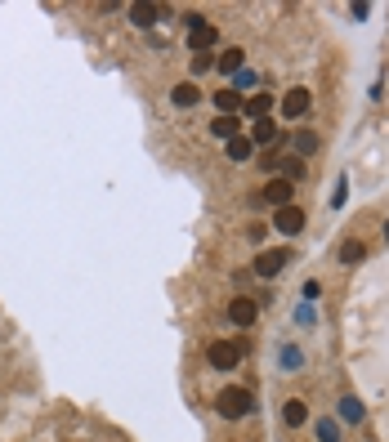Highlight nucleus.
<instances>
[{"label": "nucleus", "mask_w": 389, "mask_h": 442, "mask_svg": "<svg viewBox=\"0 0 389 442\" xmlns=\"http://www.w3.org/2000/svg\"><path fill=\"white\" fill-rule=\"evenodd\" d=\"M211 67H215L211 54H197V58H193V72H211Z\"/></svg>", "instance_id": "nucleus-24"}, {"label": "nucleus", "mask_w": 389, "mask_h": 442, "mask_svg": "<svg viewBox=\"0 0 389 442\" xmlns=\"http://www.w3.org/2000/svg\"><path fill=\"white\" fill-rule=\"evenodd\" d=\"M291 148H295V157H300V161H304V157H313V152H318V134H313V130H300L295 139H291Z\"/></svg>", "instance_id": "nucleus-18"}, {"label": "nucleus", "mask_w": 389, "mask_h": 442, "mask_svg": "<svg viewBox=\"0 0 389 442\" xmlns=\"http://www.w3.org/2000/svg\"><path fill=\"white\" fill-rule=\"evenodd\" d=\"M363 255H367V246L358 242V237H349V242L340 246V264H363Z\"/></svg>", "instance_id": "nucleus-22"}, {"label": "nucleus", "mask_w": 389, "mask_h": 442, "mask_svg": "<svg viewBox=\"0 0 389 442\" xmlns=\"http://www.w3.org/2000/svg\"><path fill=\"white\" fill-rule=\"evenodd\" d=\"M197 98H201V90H197L193 81H179L175 90H171V103H175V108H193Z\"/></svg>", "instance_id": "nucleus-15"}, {"label": "nucleus", "mask_w": 389, "mask_h": 442, "mask_svg": "<svg viewBox=\"0 0 389 442\" xmlns=\"http://www.w3.org/2000/svg\"><path fill=\"white\" fill-rule=\"evenodd\" d=\"M233 90H238V94H242V103H246V98H251V90H260V76L251 72V67H242V72L233 76Z\"/></svg>", "instance_id": "nucleus-17"}, {"label": "nucleus", "mask_w": 389, "mask_h": 442, "mask_svg": "<svg viewBox=\"0 0 389 442\" xmlns=\"http://www.w3.org/2000/svg\"><path fill=\"white\" fill-rule=\"evenodd\" d=\"M304 420H309V406H304L300 398H286L282 402V424H286V429H300Z\"/></svg>", "instance_id": "nucleus-12"}, {"label": "nucleus", "mask_w": 389, "mask_h": 442, "mask_svg": "<svg viewBox=\"0 0 389 442\" xmlns=\"http://www.w3.org/2000/svg\"><path fill=\"white\" fill-rule=\"evenodd\" d=\"M206 358H211L215 371H238L242 358H246V344L242 339H215V344L206 349Z\"/></svg>", "instance_id": "nucleus-2"}, {"label": "nucleus", "mask_w": 389, "mask_h": 442, "mask_svg": "<svg viewBox=\"0 0 389 442\" xmlns=\"http://www.w3.org/2000/svg\"><path fill=\"white\" fill-rule=\"evenodd\" d=\"M273 228H278V232H286V237L304 232V210H300V206H282V210L273 215Z\"/></svg>", "instance_id": "nucleus-9"}, {"label": "nucleus", "mask_w": 389, "mask_h": 442, "mask_svg": "<svg viewBox=\"0 0 389 442\" xmlns=\"http://www.w3.org/2000/svg\"><path fill=\"white\" fill-rule=\"evenodd\" d=\"M286 259H291V250H286V246H278V250H260V255H256V264H251V268H256L260 277H278L282 268H286Z\"/></svg>", "instance_id": "nucleus-3"}, {"label": "nucleus", "mask_w": 389, "mask_h": 442, "mask_svg": "<svg viewBox=\"0 0 389 442\" xmlns=\"http://www.w3.org/2000/svg\"><path fill=\"white\" fill-rule=\"evenodd\" d=\"M385 242H389V219H385Z\"/></svg>", "instance_id": "nucleus-26"}, {"label": "nucleus", "mask_w": 389, "mask_h": 442, "mask_svg": "<svg viewBox=\"0 0 389 442\" xmlns=\"http://www.w3.org/2000/svg\"><path fill=\"white\" fill-rule=\"evenodd\" d=\"M278 139H282V130H278L273 116H260V121H251V143H256V148H268V143H278Z\"/></svg>", "instance_id": "nucleus-8"}, {"label": "nucleus", "mask_w": 389, "mask_h": 442, "mask_svg": "<svg viewBox=\"0 0 389 442\" xmlns=\"http://www.w3.org/2000/svg\"><path fill=\"white\" fill-rule=\"evenodd\" d=\"M309 103H313V94H309V90H286V94L278 98V112L286 116V121H295V116L309 112Z\"/></svg>", "instance_id": "nucleus-5"}, {"label": "nucleus", "mask_w": 389, "mask_h": 442, "mask_svg": "<svg viewBox=\"0 0 389 442\" xmlns=\"http://www.w3.org/2000/svg\"><path fill=\"white\" fill-rule=\"evenodd\" d=\"M215 108H219V116H238L242 94L238 90H215Z\"/></svg>", "instance_id": "nucleus-16"}, {"label": "nucleus", "mask_w": 389, "mask_h": 442, "mask_svg": "<svg viewBox=\"0 0 389 442\" xmlns=\"http://www.w3.org/2000/svg\"><path fill=\"white\" fill-rule=\"evenodd\" d=\"M157 5H130V23L134 27H152V23H157Z\"/></svg>", "instance_id": "nucleus-20"}, {"label": "nucleus", "mask_w": 389, "mask_h": 442, "mask_svg": "<svg viewBox=\"0 0 389 442\" xmlns=\"http://www.w3.org/2000/svg\"><path fill=\"white\" fill-rule=\"evenodd\" d=\"M215 45H219V27L215 23H201V27L188 31V49H193V54H206V49H215Z\"/></svg>", "instance_id": "nucleus-7"}, {"label": "nucleus", "mask_w": 389, "mask_h": 442, "mask_svg": "<svg viewBox=\"0 0 389 442\" xmlns=\"http://www.w3.org/2000/svg\"><path fill=\"white\" fill-rule=\"evenodd\" d=\"M256 317H260V304L256 299L238 295V299L228 304V322H233V327H256Z\"/></svg>", "instance_id": "nucleus-6"}, {"label": "nucleus", "mask_w": 389, "mask_h": 442, "mask_svg": "<svg viewBox=\"0 0 389 442\" xmlns=\"http://www.w3.org/2000/svg\"><path fill=\"white\" fill-rule=\"evenodd\" d=\"M211 134H215V139H238V134H242V116H215V121H211Z\"/></svg>", "instance_id": "nucleus-13"}, {"label": "nucleus", "mask_w": 389, "mask_h": 442, "mask_svg": "<svg viewBox=\"0 0 389 442\" xmlns=\"http://www.w3.org/2000/svg\"><path fill=\"white\" fill-rule=\"evenodd\" d=\"M224 148H228V161H251L260 152L256 143H251V134H238V139H228Z\"/></svg>", "instance_id": "nucleus-14"}, {"label": "nucleus", "mask_w": 389, "mask_h": 442, "mask_svg": "<svg viewBox=\"0 0 389 442\" xmlns=\"http://www.w3.org/2000/svg\"><path fill=\"white\" fill-rule=\"evenodd\" d=\"M278 165H282V179H291V183L304 179V161H300V157H282Z\"/></svg>", "instance_id": "nucleus-23"}, {"label": "nucleus", "mask_w": 389, "mask_h": 442, "mask_svg": "<svg viewBox=\"0 0 389 442\" xmlns=\"http://www.w3.org/2000/svg\"><path fill=\"white\" fill-rule=\"evenodd\" d=\"M313 438H318V442H340V424H335V420H327V416H323V420L313 424Z\"/></svg>", "instance_id": "nucleus-21"}, {"label": "nucleus", "mask_w": 389, "mask_h": 442, "mask_svg": "<svg viewBox=\"0 0 389 442\" xmlns=\"http://www.w3.org/2000/svg\"><path fill=\"white\" fill-rule=\"evenodd\" d=\"M273 108H278V98H273V94H264V90H256V94H251L246 103H242V112L251 116V121H260V116H268Z\"/></svg>", "instance_id": "nucleus-10"}, {"label": "nucleus", "mask_w": 389, "mask_h": 442, "mask_svg": "<svg viewBox=\"0 0 389 442\" xmlns=\"http://www.w3.org/2000/svg\"><path fill=\"white\" fill-rule=\"evenodd\" d=\"M363 416H367V406L358 398H340V420L345 424H363Z\"/></svg>", "instance_id": "nucleus-19"}, {"label": "nucleus", "mask_w": 389, "mask_h": 442, "mask_svg": "<svg viewBox=\"0 0 389 442\" xmlns=\"http://www.w3.org/2000/svg\"><path fill=\"white\" fill-rule=\"evenodd\" d=\"M291 197H295V183H291V179H282V175H278V179H268V183H264V192H260V201H268V206H278V210H282V206H291Z\"/></svg>", "instance_id": "nucleus-4"}, {"label": "nucleus", "mask_w": 389, "mask_h": 442, "mask_svg": "<svg viewBox=\"0 0 389 442\" xmlns=\"http://www.w3.org/2000/svg\"><path fill=\"white\" fill-rule=\"evenodd\" d=\"M215 67H219L224 76H238L242 67H246V49H238V45H233V49H224V54L215 58Z\"/></svg>", "instance_id": "nucleus-11"}, {"label": "nucleus", "mask_w": 389, "mask_h": 442, "mask_svg": "<svg viewBox=\"0 0 389 442\" xmlns=\"http://www.w3.org/2000/svg\"><path fill=\"white\" fill-rule=\"evenodd\" d=\"M282 366H300V349H282Z\"/></svg>", "instance_id": "nucleus-25"}, {"label": "nucleus", "mask_w": 389, "mask_h": 442, "mask_svg": "<svg viewBox=\"0 0 389 442\" xmlns=\"http://www.w3.org/2000/svg\"><path fill=\"white\" fill-rule=\"evenodd\" d=\"M215 411L224 416V420H242L256 411V394L242 384H228V389H219V398H215Z\"/></svg>", "instance_id": "nucleus-1"}]
</instances>
